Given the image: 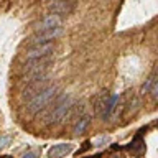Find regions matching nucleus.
Returning <instances> with one entry per match:
<instances>
[{"label":"nucleus","instance_id":"2eb2a0df","mask_svg":"<svg viewBox=\"0 0 158 158\" xmlns=\"http://www.w3.org/2000/svg\"><path fill=\"white\" fill-rule=\"evenodd\" d=\"M22 158H38V150H28V152H25Z\"/></svg>","mask_w":158,"mask_h":158},{"label":"nucleus","instance_id":"1a4fd4ad","mask_svg":"<svg viewBox=\"0 0 158 158\" xmlns=\"http://www.w3.org/2000/svg\"><path fill=\"white\" fill-rule=\"evenodd\" d=\"M118 94H112V96H109L107 97V101L106 104H104V109H102V112H101V115L104 118H109L112 115V112L115 110V107H117V104H118Z\"/></svg>","mask_w":158,"mask_h":158},{"label":"nucleus","instance_id":"f8f14e48","mask_svg":"<svg viewBox=\"0 0 158 158\" xmlns=\"http://www.w3.org/2000/svg\"><path fill=\"white\" fill-rule=\"evenodd\" d=\"M156 82H158L156 81V74H152V76L147 79V82L142 86V94H148V92H150V89L153 87V84H156Z\"/></svg>","mask_w":158,"mask_h":158},{"label":"nucleus","instance_id":"423d86ee","mask_svg":"<svg viewBox=\"0 0 158 158\" xmlns=\"http://www.w3.org/2000/svg\"><path fill=\"white\" fill-rule=\"evenodd\" d=\"M74 7H76V2L74 0H53V2H49L48 5V8L51 10L53 13H56V15H64V13H71Z\"/></svg>","mask_w":158,"mask_h":158},{"label":"nucleus","instance_id":"ddd939ff","mask_svg":"<svg viewBox=\"0 0 158 158\" xmlns=\"http://www.w3.org/2000/svg\"><path fill=\"white\" fill-rule=\"evenodd\" d=\"M110 142V138H109L107 135H102V137H99L96 142H94V147H104L106 143Z\"/></svg>","mask_w":158,"mask_h":158},{"label":"nucleus","instance_id":"20e7f679","mask_svg":"<svg viewBox=\"0 0 158 158\" xmlns=\"http://www.w3.org/2000/svg\"><path fill=\"white\" fill-rule=\"evenodd\" d=\"M61 33H63V27H54V28H48V30H41V31H35V35L30 38V43L31 44L49 43L53 40H56Z\"/></svg>","mask_w":158,"mask_h":158},{"label":"nucleus","instance_id":"9d476101","mask_svg":"<svg viewBox=\"0 0 158 158\" xmlns=\"http://www.w3.org/2000/svg\"><path fill=\"white\" fill-rule=\"evenodd\" d=\"M89 123H91V115H89V114H82V115H79L76 123H74V127H73V133L76 137L81 135V133L87 128Z\"/></svg>","mask_w":158,"mask_h":158},{"label":"nucleus","instance_id":"0eeeda50","mask_svg":"<svg viewBox=\"0 0 158 158\" xmlns=\"http://www.w3.org/2000/svg\"><path fill=\"white\" fill-rule=\"evenodd\" d=\"M63 18L56 13H49L44 18H41L38 23H35V30L41 31V30H48V28H54V27H61Z\"/></svg>","mask_w":158,"mask_h":158},{"label":"nucleus","instance_id":"39448f33","mask_svg":"<svg viewBox=\"0 0 158 158\" xmlns=\"http://www.w3.org/2000/svg\"><path fill=\"white\" fill-rule=\"evenodd\" d=\"M48 86H49V79H48V76L40 77V79H35V81L28 82V86L25 87V91H23V97L31 99L33 96H36L38 92H41L43 89H44V87H48Z\"/></svg>","mask_w":158,"mask_h":158},{"label":"nucleus","instance_id":"7ed1b4c3","mask_svg":"<svg viewBox=\"0 0 158 158\" xmlns=\"http://www.w3.org/2000/svg\"><path fill=\"white\" fill-rule=\"evenodd\" d=\"M54 51V43H41V44H33L31 48L25 53V61H30V59H40V58H46L51 56V53Z\"/></svg>","mask_w":158,"mask_h":158},{"label":"nucleus","instance_id":"f03ea898","mask_svg":"<svg viewBox=\"0 0 158 158\" xmlns=\"http://www.w3.org/2000/svg\"><path fill=\"white\" fill-rule=\"evenodd\" d=\"M56 96H58V87L49 84V86L44 87L41 92H38L36 96H33L31 99H30L28 104H27V110L30 114H36L40 110H43V109L46 107Z\"/></svg>","mask_w":158,"mask_h":158},{"label":"nucleus","instance_id":"6e6552de","mask_svg":"<svg viewBox=\"0 0 158 158\" xmlns=\"http://www.w3.org/2000/svg\"><path fill=\"white\" fill-rule=\"evenodd\" d=\"M74 150V145L73 143H58V145H53L48 152V156L49 158H61V156H66L69 155Z\"/></svg>","mask_w":158,"mask_h":158},{"label":"nucleus","instance_id":"f257e3e1","mask_svg":"<svg viewBox=\"0 0 158 158\" xmlns=\"http://www.w3.org/2000/svg\"><path fill=\"white\" fill-rule=\"evenodd\" d=\"M73 102H71V97L68 94H61V96H56L54 97V102H53V107H51V112L48 115V123H56L63 122L64 118L68 117L69 114V109H71Z\"/></svg>","mask_w":158,"mask_h":158},{"label":"nucleus","instance_id":"4468645a","mask_svg":"<svg viewBox=\"0 0 158 158\" xmlns=\"http://www.w3.org/2000/svg\"><path fill=\"white\" fill-rule=\"evenodd\" d=\"M12 142V135H0V148H5Z\"/></svg>","mask_w":158,"mask_h":158},{"label":"nucleus","instance_id":"9b49d317","mask_svg":"<svg viewBox=\"0 0 158 158\" xmlns=\"http://www.w3.org/2000/svg\"><path fill=\"white\" fill-rule=\"evenodd\" d=\"M109 96H110V94H109V91H102V92L96 97V104H94V109H96V112H97V114H101V112H102L104 104H106V101H107V97H109Z\"/></svg>","mask_w":158,"mask_h":158}]
</instances>
